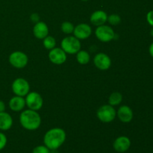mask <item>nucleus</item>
Instances as JSON below:
<instances>
[{
  "label": "nucleus",
  "mask_w": 153,
  "mask_h": 153,
  "mask_svg": "<svg viewBox=\"0 0 153 153\" xmlns=\"http://www.w3.org/2000/svg\"><path fill=\"white\" fill-rule=\"evenodd\" d=\"M19 123L22 128L28 131H35L41 125V117L37 111L25 110L19 115Z\"/></svg>",
  "instance_id": "2"
},
{
  "label": "nucleus",
  "mask_w": 153,
  "mask_h": 153,
  "mask_svg": "<svg viewBox=\"0 0 153 153\" xmlns=\"http://www.w3.org/2000/svg\"><path fill=\"white\" fill-rule=\"evenodd\" d=\"M33 34L36 38L43 40L49 35V27L44 22L39 21L33 27Z\"/></svg>",
  "instance_id": "14"
},
{
  "label": "nucleus",
  "mask_w": 153,
  "mask_h": 153,
  "mask_svg": "<svg viewBox=\"0 0 153 153\" xmlns=\"http://www.w3.org/2000/svg\"><path fill=\"white\" fill-rule=\"evenodd\" d=\"M61 48L69 55H76L81 49L80 40L75 36H67L61 42Z\"/></svg>",
  "instance_id": "3"
},
{
  "label": "nucleus",
  "mask_w": 153,
  "mask_h": 153,
  "mask_svg": "<svg viewBox=\"0 0 153 153\" xmlns=\"http://www.w3.org/2000/svg\"><path fill=\"white\" fill-rule=\"evenodd\" d=\"M32 153H50V149L45 145H39L33 149Z\"/></svg>",
  "instance_id": "23"
},
{
  "label": "nucleus",
  "mask_w": 153,
  "mask_h": 153,
  "mask_svg": "<svg viewBox=\"0 0 153 153\" xmlns=\"http://www.w3.org/2000/svg\"><path fill=\"white\" fill-rule=\"evenodd\" d=\"M30 19H31V21H32L33 22H39L40 20V16H39L38 13H31V16H30Z\"/></svg>",
  "instance_id": "26"
},
{
  "label": "nucleus",
  "mask_w": 153,
  "mask_h": 153,
  "mask_svg": "<svg viewBox=\"0 0 153 153\" xmlns=\"http://www.w3.org/2000/svg\"><path fill=\"white\" fill-rule=\"evenodd\" d=\"M123 101V95L120 92H114L109 96L108 104L111 106L119 105Z\"/></svg>",
  "instance_id": "19"
},
{
  "label": "nucleus",
  "mask_w": 153,
  "mask_h": 153,
  "mask_svg": "<svg viewBox=\"0 0 153 153\" xmlns=\"http://www.w3.org/2000/svg\"><path fill=\"white\" fill-rule=\"evenodd\" d=\"M73 34L76 38L83 40L91 37L92 34V28L88 24L80 23L75 26Z\"/></svg>",
  "instance_id": "11"
},
{
  "label": "nucleus",
  "mask_w": 153,
  "mask_h": 153,
  "mask_svg": "<svg viewBox=\"0 0 153 153\" xmlns=\"http://www.w3.org/2000/svg\"><path fill=\"white\" fill-rule=\"evenodd\" d=\"M67 54L61 48L55 47L49 50V59L52 64L56 65H61L67 61Z\"/></svg>",
  "instance_id": "9"
},
{
  "label": "nucleus",
  "mask_w": 153,
  "mask_h": 153,
  "mask_svg": "<svg viewBox=\"0 0 153 153\" xmlns=\"http://www.w3.org/2000/svg\"><path fill=\"white\" fill-rule=\"evenodd\" d=\"M67 134L61 128H52L48 130L43 137V143L50 150H55L61 147L65 142Z\"/></svg>",
  "instance_id": "1"
},
{
  "label": "nucleus",
  "mask_w": 153,
  "mask_h": 153,
  "mask_svg": "<svg viewBox=\"0 0 153 153\" xmlns=\"http://www.w3.org/2000/svg\"><path fill=\"white\" fill-rule=\"evenodd\" d=\"M146 21L148 23L153 27V10H150L146 14Z\"/></svg>",
  "instance_id": "25"
},
{
  "label": "nucleus",
  "mask_w": 153,
  "mask_h": 153,
  "mask_svg": "<svg viewBox=\"0 0 153 153\" xmlns=\"http://www.w3.org/2000/svg\"><path fill=\"white\" fill-rule=\"evenodd\" d=\"M5 104H4V102L2 101V100H0V113L1 112H3L5 111Z\"/></svg>",
  "instance_id": "27"
},
{
  "label": "nucleus",
  "mask_w": 153,
  "mask_h": 153,
  "mask_svg": "<svg viewBox=\"0 0 153 153\" xmlns=\"http://www.w3.org/2000/svg\"><path fill=\"white\" fill-rule=\"evenodd\" d=\"M149 54H150L151 56L153 58V43H151V45L149 46Z\"/></svg>",
  "instance_id": "28"
},
{
  "label": "nucleus",
  "mask_w": 153,
  "mask_h": 153,
  "mask_svg": "<svg viewBox=\"0 0 153 153\" xmlns=\"http://www.w3.org/2000/svg\"><path fill=\"white\" fill-rule=\"evenodd\" d=\"M11 89L16 96L25 97L30 92V85L26 79L17 78L12 83Z\"/></svg>",
  "instance_id": "7"
},
{
  "label": "nucleus",
  "mask_w": 153,
  "mask_h": 153,
  "mask_svg": "<svg viewBox=\"0 0 153 153\" xmlns=\"http://www.w3.org/2000/svg\"><path fill=\"white\" fill-rule=\"evenodd\" d=\"M97 117L101 122L108 123L115 120L117 117V111L115 110L114 107L111 105H103L97 110Z\"/></svg>",
  "instance_id": "4"
},
{
  "label": "nucleus",
  "mask_w": 153,
  "mask_h": 153,
  "mask_svg": "<svg viewBox=\"0 0 153 153\" xmlns=\"http://www.w3.org/2000/svg\"><path fill=\"white\" fill-rule=\"evenodd\" d=\"M117 117L121 122L128 123L132 120L134 114L129 106L123 105L118 108V111H117Z\"/></svg>",
  "instance_id": "13"
},
{
  "label": "nucleus",
  "mask_w": 153,
  "mask_h": 153,
  "mask_svg": "<svg viewBox=\"0 0 153 153\" xmlns=\"http://www.w3.org/2000/svg\"><path fill=\"white\" fill-rule=\"evenodd\" d=\"M75 26L72 22H69V21H65V22H62L61 25V29L63 33L66 34H73V31H74Z\"/></svg>",
  "instance_id": "21"
},
{
  "label": "nucleus",
  "mask_w": 153,
  "mask_h": 153,
  "mask_svg": "<svg viewBox=\"0 0 153 153\" xmlns=\"http://www.w3.org/2000/svg\"><path fill=\"white\" fill-rule=\"evenodd\" d=\"M25 105L28 109L39 111L43 105V100L41 95L37 92H29L25 96Z\"/></svg>",
  "instance_id": "8"
},
{
  "label": "nucleus",
  "mask_w": 153,
  "mask_h": 153,
  "mask_svg": "<svg viewBox=\"0 0 153 153\" xmlns=\"http://www.w3.org/2000/svg\"><path fill=\"white\" fill-rule=\"evenodd\" d=\"M9 108L11 111L15 112L21 111L25 107V100L24 97H19V96H16L12 97L8 102Z\"/></svg>",
  "instance_id": "16"
},
{
  "label": "nucleus",
  "mask_w": 153,
  "mask_h": 153,
  "mask_svg": "<svg viewBox=\"0 0 153 153\" xmlns=\"http://www.w3.org/2000/svg\"><path fill=\"white\" fill-rule=\"evenodd\" d=\"M131 140L126 136H120L117 137L113 143V148L116 152L123 153L127 152L131 146Z\"/></svg>",
  "instance_id": "12"
},
{
  "label": "nucleus",
  "mask_w": 153,
  "mask_h": 153,
  "mask_svg": "<svg viewBox=\"0 0 153 153\" xmlns=\"http://www.w3.org/2000/svg\"><path fill=\"white\" fill-rule=\"evenodd\" d=\"M8 61L12 67L17 69H22L28 64V57L25 52L15 51L9 55Z\"/></svg>",
  "instance_id": "6"
},
{
  "label": "nucleus",
  "mask_w": 153,
  "mask_h": 153,
  "mask_svg": "<svg viewBox=\"0 0 153 153\" xmlns=\"http://www.w3.org/2000/svg\"><path fill=\"white\" fill-rule=\"evenodd\" d=\"M76 55V61L79 64L82 65H85V64H88L91 60V56L88 52L86 50H79Z\"/></svg>",
  "instance_id": "18"
},
{
  "label": "nucleus",
  "mask_w": 153,
  "mask_h": 153,
  "mask_svg": "<svg viewBox=\"0 0 153 153\" xmlns=\"http://www.w3.org/2000/svg\"><path fill=\"white\" fill-rule=\"evenodd\" d=\"M7 139L4 133L0 131V151L2 150L7 145Z\"/></svg>",
  "instance_id": "24"
},
{
  "label": "nucleus",
  "mask_w": 153,
  "mask_h": 153,
  "mask_svg": "<svg viewBox=\"0 0 153 153\" xmlns=\"http://www.w3.org/2000/svg\"><path fill=\"white\" fill-rule=\"evenodd\" d=\"M95 35L99 40L102 43H108L116 38V34L109 25H102L97 26L95 30Z\"/></svg>",
  "instance_id": "5"
},
{
  "label": "nucleus",
  "mask_w": 153,
  "mask_h": 153,
  "mask_svg": "<svg viewBox=\"0 0 153 153\" xmlns=\"http://www.w3.org/2000/svg\"><path fill=\"white\" fill-rule=\"evenodd\" d=\"M43 45L45 49L51 50L56 46V40L52 36L48 35L43 39Z\"/></svg>",
  "instance_id": "20"
},
{
  "label": "nucleus",
  "mask_w": 153,
  "mask_h": 153,
  "mask_svg": "<svg viewBox=\"0 0 153 153\" xmlns=\"http://www.w3.org/2000/svg\"><path fill=\"white\" fill-rule=\"evenodd\" d=\"M94 63L96 67L99 70L105 71L108 70L111 66V59L104 52H100L94 56Z\"/></svg>",
  "instance_id": "10"
},
{
  "label": "nucleus",
  "mask_w": 153,
  "mask_h": 153,
  "mask_svg": "<svg viewBox=\"0 0 153 153\" xmlns=\"http://www.w3.org/2000/svg\"><path fill=\"white\" fill-rule=\"evenodd\" d=\"M82 1H88V0H82Z\"/></svg>",
  "instance_id": "29"
},
{
  "label": "nucleus",
  "mask_w": 153,
  "mask_h": 153,
  "mask_svg": "<svg viewBox=\"0 0 153 153\" xmlns=\"http://www.w3.org/2000/svg\"><path fill=\"white\" fill-rule=\"evenodd\" d=\"M108 14L105 11L102 10H97L94 11L90 17V21L91 23L96 26L104 25L107 22Z\"/></svg>",
  "instance_id": "15"
},
{
  "label": "nucleus",
  "mask_w": 153,
  "mask_h": 153,
  "mask_svg": "<svg viewBox=\"0 0 153 153\" xmlns=\"http://www.w3.org/2000/svg\"><path fill=\"white\" fill-rule=\"evenodd\" d=\"M13 123V118L10 114L5 111L0 113V130L7 131L12 127Z\"/></svg>",
  "instance_id": "17"
},
{
  "label": "nucleus",
  "mask_w": 153,
  "mask_h": 153,
  "mask_svg": "<svg viewBox=\"0 0 153 153\" xmlns=\"http://www.w3.org/2000/svg\"><path fill=\"white\" fill-rule=\"evenodd\" d=\"M107 22L111 25H117L121 22V17L118 14L113 13L108 16Z\"/></svg>",
  "instance_id": "22"
}]
</instances>
